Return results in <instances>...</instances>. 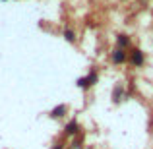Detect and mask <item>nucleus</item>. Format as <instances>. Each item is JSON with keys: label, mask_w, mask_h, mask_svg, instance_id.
I'll return each instance as SVG.
<instances>
[{"label": "nucleus", "mask_w": 153, "mask_h": 149, "mask_svg": "<svg viewBox=\"0 0 153 149\" xmlns=\"http://www.w3.org/2000/svg\"><path fill=\"white\" fill-rule=\"evenodd\" d=\"M120 97H122V87H114V91H112V99L120 101Z\"/></svg>", "instance_id": "6"}, {"label": "nucleus", "mask_w": 153, "mask_h": 149, "mask_svg": "<svg viewBox=\"0 0 153 149\" xmlns=\"http://www.w3.org/2000/svg\"><path fill=\"white\" fill-rule=\"evenodd\" d=\"M52 149H64V145H62V143H58V145H54Z\"/></svg>", "instance_id": "9"}, {"label": "nucleus", "mask_w": 153, "mask_h": 149, "mask_svg": "<svg viewBox=\"0 0 153 149\" xmlns=\"http://www.w3.org/2000/svg\"><path fill=\"white\" fill-rule=\"evenodd\" d=\"M64 114H66V105H58V107L52 108V112H51L52 118H60V116H64Z\"/></svg>", "instance_id": "4"}, {"label": "nucleus", "mask_w": 153, "mask_h": 149, "mask_svg": "<svg viewBox=\"0 0 153 149\" xmlns=\"http://www.w3.org/2000/svg\"><path fill=\"white\" fill-rule=\"evenodd\" d=\"M118 47L122 49V47H128V37L126 35H120L118 37Z\"/></svg>", "instance_id": "7"}, {"label": "nucleus", "mask_w": 153, "mask_h": 149, "mask_svg": "<svg viewBox=\"0 0 153 149\" xmlns=\"http://www.w3.org/2000/svg\"><path fill=\"white\" fill-rule=\"evenodd\" d=\"M64 37H66V41H70V43L76 41V33H74V31H70V29L64 31Z\"/></svg>", "instance_id": "5"}, {"label": "nucleus", "mask_w": 153, "mask_h": 149, "mask_svg": "<svg viewBox=\"0 0 153 149\" xmlns=\"http://www.w3.org/2000/svg\"><path fill=\"white\" fill-rule=\"evenodd\" d=\"M78 132H79V126H78L76 120H72V122L66 124V136H76Z\"/></svg>", "instance_id": "3"}, {"label": "nucleus", "mask_w": 153, "mask_h": 149, "mask_svg": "<svg viewBox=\"0 0 153 149\" xmlns=\"http://www.w3.org/2000/svg\"><path fill=\"white\" fill-rule=\"evenodd\" d=\"M78 85H79V87H83V89H87L91 83H89V79H87V78H82V79L78 82Z\"/></svg>", "instance_id": "8"}, {"label": "nucleus", "mask_w": 153, "mask_h": 149, "mask_svg": "<svg viewBox=\"0 0 153 149\" xmlns=\"http://www.w3.org/2000/svg\"><path fill=\"white\" fill-rule=\"evenodd\" d=\"M130 60H132V64H136V66H142L143 64V52L142 50H132V56H130Z\"/></svg>", "instance_id": "1"}, {"label": "nucleus", "mask_w": 153, "mask_h": 149, "mask_svg": "<svg viewBox=\"0 0 153 149\" xmlns=\"http://www.w3.org/2000/svg\"><path fill=\"white\" fill-rule=\"evenodd\" d=\"M124 60H126V52H124V49H116L114 52H112V62L120 64V62H124Z\"/></svg>", "instance_id": "2"}]
</instances>
